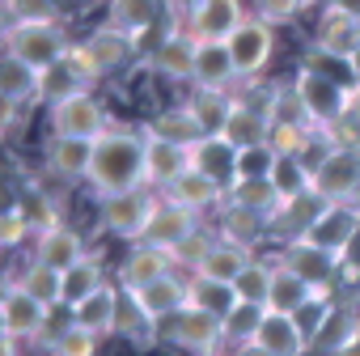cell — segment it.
Segmentation results:
<instances>
[{"label": "cell", "mask_w": 360, "mask_h": 356, "mask_svg": "<svg viewBox=\"0 0 360 356\" xmlns=\"http://www.w3.org/2000/svg\"><path fill=\"white\" fill-rule=\"evenodd\" d=\"M89 187L106 196L140 191L148 187V170H144V136L127 127H110L98 148H94V170H89Z\"/></svg>", "instance_id": "cell-1"}, {"label": "cell", "mask_w": 360, "mask_h": 356, "mask_svg": "<svg viewBox=\"0 0 360 356\" xmlns=\"http://www.w3.org/2000/svg\"><path fill=\"white\" fill-rule=\"evenodd\" d=\"M292 89H297V98H301V106H305V115H309V123H314L318 132H330V127L347 115L352 85H343L339 77H330V72H322V68H314V64L297 72Z\"/></svg>", "instance_id": "cell-2"}, {"label": "cell", "mask_w": 360, "mask_h": 356, "mask_svg": "<svg viewBox=\"0 0 360 356\" xmlns=\"http://www.w3.org/2000/svg\"><path fill=\"white\" fill-rule=\"evenodd\" d=\"M68 39L60 34V22H13L5 30V56H18L26 64H34L39 72L51 68L56 60L68 56Z\"/></svg>", "instance_id": "cell-3"}, {"label": "cell", "mask_w": 360, "mask_h": 356, "mask_svg": "<svg viewBox=\"0 0 360 356\" xmlns=\"http://www.w3.org/2000/svg\"><path fill=\"white\" fill-rule=\"evenodd\" d=\"M356 178H360V144H330L314 165V196L322 204L352 200Z\"/></svg>", "instance_id": "cell-4"}, {"label": "cell", "mask_w": 360, "mask_h": 356, "mask_svg": "<svg viewBox=\"0 0 360 356\" xmlns=\"http://www.w3.org/2000/svg\"><path fill=\"white\" fill-rule=\"evenodd\" d=\"M47 123H51V136H72V140H102L110 132L106 123V106L85 89L77 98H64L47 110Z\"/></svg>", "instance_id": "cell-5"}, {"label": "cell", "mask_w": 360, "mask_h": 356, "mask_svg": "<svg viewBox=\"0 0 360 356\" xmlns=\"http://www.w3.org/2000/svg\"><path fill=\"white\" fill-rule=\"evenodd\" d=\"M305 238H309L314 246H326V250H335V255L347 259V250H352L356 238H360V208H356L352 200L322 204L318 217H314V225L305 229Z\"/></svg>", "instance_id": "cell-6"}, {"label": "cell", "mask_w": 360, "mask_h": 356, "mask_svg": "<svg viewBox=\"0 0 360 356\" xmlns=\"http://www.w3.org/2000/svg\"><path fill=\"white\" fill-rule=\"evenodd\" d=\"M157 208V196H148V187L140 191H123V196H106L102 200V229L115 234V238H127V242H140L144 238V225Z\"/></svg>", "instance_id": "cell-7"}, {"label": "cell", "mask_w": 360, "mask_h": 356, "mask_svg": "<svg viewBox=\"0 0 360 356\" xmlns=\"http://www.w3.org/2000/svg\"><path fill=\"white\" fill-rule=\"evenodd\" d=\"M195 51H200V39L191 30H169L153 43L148 51V68L161 77V81H191L195 85Z\"/></svg>", "instance_id": "cell-8"}, {"label": "cell", "mask_w": 360, "mask_h": 356, "mask_svg": "<svg viewBox=\"0 0 360 356\" xmlns=\"http://www.w3.org/2000/svg\"><path fill=\"white\" fill-rule=\"evenodd\" d=\"M47 314L51 310L39 297H30L18 280L5 284V293H0V331H5L9 339H39Z\"/></svg>", "instance_id": "cell-9"}, {"label": "cell", "mask_w": 360, "mask_h": 356, "mask_svg": "<svg viewBox=\"0 0 360 356\" xmlns=\"http://www.w3.org/2000/svg\"><path fill=\"white\" fill-rule=\"evenodd\" d=\"M169 343L174 348H187V352H212L225 343V318L212 314V310H200V305H187L183 314L169 318Z\"/></svg>", "instance_id": "cell-10"}, {"label": "cell", "mask_w": 360, "mask_h": 356, "mask_svg": "<svg viewBox=\"0 0 360 356\" xmlns=\"http://www.w3.org/2000/svg\"><path fill=\"white\" fill-rule=\"evenodd\" d=\"M276 26H267V22H259L255 13L225 39L229 43V51H233V64H238V77H259L267 64H271V51H276V34H271Z\"/></svg>", "instance_id": "cell-11"}, {"label": "cell", "mask_w": 360, "mask_h": 356, "mask_svg": "<svg viewBox=\"0 0 360 356\" xmlns=\"http://www.w3.org/2000/svg\"><path fill=\"white\" fill-rule=\"evenodd\" d=\"M195 229H200V212H191V208H183V204H174L169 196H157V208H153V217H148L140 242L161 246V250H178Z\"/></svg>", "instance_id": "cell-12"}, {"label": "cell", "mask_w": 360, "mask_h": 356, "mask_svg": "<svg viewBox=\"0 0 360 356\" xmlns=\"http://www.w3.org/2000/svg\"><path fill=\"white\" fill-rule=\"evenodd\" d=\"M136 297V305L153 318V322H169L174 314H183L191 305V280L187 272H169L161 280H148L144 288H127Z\"/></svg>", "instance_id": "cell-13"}, {"label": "cell", "mask_w": 360, "mask_h": 356, "mask_svg": "<svg viewBox=\"0 0 360 356\" xmlns=\"http://www.w3.org/2000/svg\"><path fill=\"white\" fill-rule=\"evenodd\" d=\"M280 263H284L288 272H297L301 280H309L314 288H330L335 272H339L347 259H343V255H335V250H326V246H314L309 238H297V242H284Z\"/></svg>", "instance_id": "cell-14"}, {"label": "cell", "mask_w": 360, "mask_h": 356, "mask_svg": "<svg viewBox=\"0 0 360 356\" xmlns=\"http://www.w3.org/2000/svg\"><path fill=\"white\" fill-rule=\"evenodd\" d=\"M191 144H178V140H165V136H153L144 132V170H148V187H169L178 183L187 170H191Z\"/></svg>", "instance_id": "cell-15"}, {"label": "cell", "mask_w": 360, "mask_h": 356, "mask_svg": "<svg viewBox=\"0 0 360 356\" xmlns=\"http://www.w3.org/2000/svg\"><path fill=\"white\" fill-rule=\"evenodd\" d=\"M242 22V0H187V30L195 39H229Z\"/></svg>", "instance_id": "cell-16"}, {"label": "cell", "mask_w": 360, "mask_h": 356, "mask_svg": "<svg viewBox=\"0 0 360 356\" xmlns=\"http://www.w3.org/2000/svg\"><path fill=\"white\" fill-rule=\"evenodd\" d=\"M314 352L326 356H347L360 348V310L356 305H326V318L318 326V335L309 339Z\"/></svg>", "instance_id": "cell-17"}, {"label": "cell", "mask_w": 360, "mask_h": 356, "mask_svg": "<svg viewBox=\"0 0 360 356\" xmlns=\"http://www.w3.org/2000/svg\"><path fill=\"white\" fill-rule=\"evenodd\" d=\"M356 47H360V22L347 18V13H339V9H322L318 30H314V51H318L322 60L347 64Z\"/></svg>", "instance_id": "cell-18"}, {"label": "cell", "mask_w": 360, "mask_h": 356, "mask_svg": "<svg viewBox=\"0 0 360 356\" xmlns=\"http://www.w3.org/2000/svg\"><path fill=\"white\" fill-rule=\"evenodd\" d=\"M94 148L98 140H72V136H51L47 140V170L64 183H89V170H94Z\"/></svg>", "instance_id": "cell-19"}, {"label": "cell", "mask_w": 360, "mask_h": 356, "mask_svg": "<svg viewBox=\"0 0 360 356\" xmlns=\"http://www.w3.org/2000/svg\"><path fill=\"white\" fill-rule=\"evenodd\" d=\"M81 259H89V250H85V238H81L77 229L56 225V229L34 234V263L56 267V272H68V267H77Z\"/></svg>", "instance_id": "cell-20"}, {"label": "cell", "mask_w": 360, "mask_h": 356, "mask_svg": "<svg viewBox=\"0 0 360 356\" xmlns=\"http://www.w3.org/2000/svg\"><path fill=\"white\" fill-rule=\"evenodd\" d=\"M169 272H178V263H174L169 250L148 246V242H136L127 250V259L119 263V288H144L148 280H161Z\"/></svg>", "instance_id": "cell-21"}, {"label": "cell", "mask_w": 360, "mask_h": 356, "mask_svg": "<svg viewBox=\"0 0 360 356\" xmlns=\"http://www.w3.org/2000/svg\"><path fill=\"white\" fill-rule=\"evenodd\" d=\"M255 343L267 348V352H276V356H301V352H309V339H305L297 314H280V310H263Z\"/></svg>", "instance_id": "cell-22"}, {"label": "cell", "mask_w": 360, "mask_h": 356, "mask_svg": "<svg viewBox=\"0 0 360 356\" xmlns=\"http://www.w3.org/2000/svg\"><path fill=\"white\" fill-rule=\"evenodd\" d=\"M161 196H169L174 204H183V208H191V212H208V208H221L225 204V183H217L212 174H204V170H187L178 183H169Z\"/></svg>", "instance_id": "cell-23"}, {"label": "cell", "mask_w": 360, "mask_h": 356, "mask_svg": "<svg viewBox=\"0 0 360 356\" xmlns=\"http://www.w3.org/2000/svg\"><path fill=\"white\" fill-rule=\"evenodd\" d=\"M238 81V64H233V51L225 39H200V51H195V85L200 89H212V94H225V85Z\"/></svg>", "instance_id": "cell-24"}, {"label": "cell", "mask_w": 360, "mask_h": 356, "mask_svg": "<svg viewBox=\"0 0 360 356\" xmlns=\"http://www.w3.org/2000/svg\"><path fill=\"white\" fill-rule=\"evenodd\" d=\"M314 301H326V288H314L309 280H301L297 272H288L284 263H276L267 310H280V314H301V310H309Z\"/></svg>", "instance_id": "cell-25"}, {"label": "cell", "mask_w": 360, "mask_h": 356, "mask_svg": "<svg viewBox=\"0 0 360 356\" xmlns=\"http://www.w3.org/2000/svg\"><path fill=\"white\" fill-rule=\"evenodd\" d=\"M119 301H123V288L119 284H102L94 297H85L72 314H77V326L94 331L98 339L106 335H119Z\"/></svg>", "instance_id": "cell-26"}, {"label": "cell", "mask_w": 360, "mask_h": 356, "mask_svg": "<svg viewBox=\"0 0 360 356\" xmlns=\"http://www.w3.org/2000/svg\"><path fill=\"white\" fill-rule=\"evenodd\" d=\"M221 136L242 153V148H259V144H271V115H263V110H250L246 102H233V110H229V119H225V127H221Z\"/></svg>", "instance_id": "cell-27"}, {"label": "cell", "mask_w": 360, "mask_h": 356, "mask_svg": "<svg viewBox=\"0 0 360 356\" xmlns=\"http://www.w3.org/2000/svg\"><path fill=\"white\" fill-rule=\"evenodd\" d=\"M255 255L246 250V246H238V242H225V238H217L212 246H208V255L200 259V267L191 272V276H204V280H225V284H233L242 272H246V263H250Z\"/></svg>", "instance_id": "cell-28"}, {"label": "cell", "mask_w": 360, "mask_h": 356, "mask_svg": "<svg viewBox=\"0 0 360 356\" xmlns=\"http://www.w3.org/2000/svg\"><path fill=\"white\" fill-rule=\"evenodd\" d=\"M144 132H153V136H165V140H178V144H200L204 136H208V127H204V119L195 115V106L191 102H183V106H169V110H161Z\"/></svg>", "instance_id": "cell-29"}, {"label": "cell", "mask_w": 360, "mask_h": 356, "mask_svg": "<svg viewBox=\"0 0 360 356\" xmlns=\"http://www.w3.org/2000/svg\"><path fill=\"white\" fill-rule=\"evenodd\" d=\"M191 161H195V170H204V174L217 178V183H225V191H229L233 178H238V148L225 136H204L191 148Z\"/></svg>", "instance_id": "cell-30"}, {"label": "cell", "mask_w": 360, "mask_h": 356, "mask_svg": "<svg viewBox=\"0 0 360 356\" xmlns=\"http://www.w3.org/2000/svg\"><path fill=\"white\" fill-rule=\"evenodd\" d=\"M81 43H85V51L94 56V64L102 68V77H110L115 68H123L127 56H131V47H136V39L123 34L119 26H102V30H94V34L81 39Z\"/></svg>", "instance_id": "cell-31"}, {"label": "cell", "mask_w": 360, "mask_h": 356, "mask_svg": "<svg viewBox=\"0 0 360 356\" xmlns=\"http://www.w3.org/2000/svg\"><path fill=\"white\" fill-rule=\"evenodd\" d=\"M271 234V221L263 212H250V208H238V204H221V238L225 242H238V246H255Z\"/></svg>", "instance_id": "cell-32"}, {"label": "cell", "mask_w": 360, "mask_h": 356, "mask_svg": "<svg viewBox=\"0 0 360 356\" xmlns=\"http://www.w3.org/2000/svg\"><path fill=\"white\" fill-rule=\"evenodd\" d=\"M39 81H43V72L34 64L18 60V56H5V64H0V94H5L9 106L34 102L39 98Z\"/></svg>", "instance_id": "cell-33"}, {"label": "cell", "mask_w": 360, "mask_h": 356, "mask_svg": "<svg viewBox=\"0 0 360 356\" xmlns=\"http://www.w3.org/2000/svg\"><path fill=\"white\" fill-rule=\"evenodd\" d=\"M229 204H238V208H250V212H263L267 221L280 212V191H276V183L271 178H233L229 183V196H225Z\"/></svg>", "instance_id": "cell-34"}, {"label": "cell", "mask_w": 360, "mask_h": 356, "mask_svg": "<svg viewBox=\"0 0 360 356\" xmlns=\"http://www.w3.org/2000/svg\"><path fill=\"white\" fill-rule=\"evenodd\" d=\"M271 183L280 191V200H301V196H314V170L305 165V157H292V153H276V170H271Z\"/></svg>", "instance_id": "cell-35"}, {"label": "cell", "mask_w": 360, "mask_h": 356, "mask_svg": "<svg viewBox=\"0 0 360 356\" xmlns=\"http://www.w3.org/2000/svg\"><path fill=\"white\" fill-rule=\"evenodd\" d=\"M89 85L81 81V72L68 64V56L64 60H56L51 68H43V81H39V98L47 102V106H56V102H64V98H77V94H85Z\"/></svg>", "instance_id": "cell-36"}, {"label": "cell", "mask_w": 360, "mask_h": 356, "mask_svg": "<svg viewBox=\"0 0 360 356\" xmlns=\"http://www.w3.org/2000/svg\"><path fill=\"white\" fill-rule=\"evenodd\" d=\"M271 276H276V263L250 259V263H246V272L233 280L238 305H259V310H267V297H271Z\"/></svg>", "instance_id": "cell-37"}, {"label": "cell", "mask_w": 360, "mask_h": 356, "mask_svg": "<svg viewBox=\"0 0 360 356\" xmlns=\"http://www.w3.org/2000/svg\"><path fill=\"white\" fill-rule=\"evenodd\" d=\"M18 284L30 293V297H39L47 310H56V305H64V272H56V267H43V263H30L22 276H18Z\"/></svg>", "instance_id": "cell-38"}, {"label": "cell", "mask_w": 360, "mask_h": 356, "mask_svg": "<svg viewBox=\"0 0 360 356\" xmlns=\"http://www.w3.org/2000/svg\"><path fill=\"white\" fill-rule=\"evenodd\" d=\"M102 284H106V280H102V263H98V259H81L77 267L64 272V305L77 310V305H81L85 297H94Z\"/></svg>", "instance_id": "cell-39"}, {"label": "cell", "mask_w": 360, "mask_h": 356, "mask_svg": "<svg viewBox=\"0 0 360 356\" xmlns=\"http://www.w3.org/2000/svg\"><path fill=\"white\" fill-rule=\"evenodd\" d=\"M191 305H200V310H212V314L229 318V314L238 310V293H233V284H225V280L191 276Z\"/></svg>", "instance_id": "cell-40"}, {"label": "cell", "mask_w": 360, "mask_h": 356, "mask_svg": "<svg viewBox=\"0 0 360 356\" xmlns=\"http://www.w3.org/2000/svg\"><path fill=\"white\" fill-rule=\"evenodd\" d=\"M314 123H297V119H276L271 123V148L276 153H292V157H301L309 144H314Z\"/></svg>", "instance_id": "cell-41"}, {"label": "cell", "mask_w": 360, "mask_h": 356, "mask_svg": "<svg viewBox=\"0 0 360 356\" xmlns=\"http://www.w3.org/2000/svg\"><path fill=\"white\" fill-rule=\"evenodd\" d=\"M157 18V0H119L115 5V26L131 39H140Z\"/></svg>", "instance_id": "cell-42"}, {"label": "cell", "mask_w": 360, "mask_h": 356, "mask_svg": "<svg viewBox=\"0 0 360 356\" xmlns=\"http://www.w3.org/2000/svg\"><path fill=\"white\" fill-rule=\"evenodd\" d=\"M47 352H51V356H98V335L72 322L60 339L47 343Z\"/></svg>", "instance_id": "cell-43"}, {"label": "cell", "mask_w": 360, "mask_h": 356, "mask_svg": "<svg viewBox=\"0 0 360 356\" xmlns=\"http://www.w3.org/2000/svg\"><path fill=\"white\" fill-rule=\"evenodd\" d=\"M30 234H34V225H30V217L22 212V204L13 200V204L5 208V217H0V246L13 250V246H22Z\"/></svg>", "instance_id": "cell-44"}, {"label": "cell", "mask_w": 360, "mask_h": 356, "mask_svg": "<svg viewBox=\"0 0 360 356\" xmlns=\"http://www.w3.org/2000/svg\"><path fill=\"white\" fill-rule=\"evenodd\" d=\"M259 322H263V310H259V305H238V310L225 318V339H229V343H250L255 331H259Z\"/></svg>", "instance_id": "cell-45"}, {"label": "cell", "mask_w": 360, "mask_h": 356, "mask_svg": "<svg viewBox=\"0 0 360 356\" xmlns=\"http://www.w3.org/2000/svg\"><path fill=\"white\" fill-rule=\"evenodd\" d=\"M250 9H255V18L259 22H267V26H288L301 9H309L305 0H250Z\"/></svg>", "instance_id": "cell-46"}, {"label": "cell", "mask_w": 360, "mask_h": 356, "mask_svg": "<svg viewBox=\"0 0 360 356\" xmlns=\"http://www.w3.org/2000/svg\"><path fill=\"white\" fill-rule=\"evenodd\" d=\"M271 170H276V148L271 144L238 153V178H271Z\"/></svg>", "instance_id": "cell-47"}, {"label": "cell", "mask_w": 360, "mask_h": 356, "mask_svg": "<svg viewBox=\"0 0 360 356\" xmlns=\"http://www.w3.org/2000/svg\"><path fill=\"white\" fill-rule=\"evenodd\" d=\"M5 13L13 22H56L60 5L56 0H5Z\"/></svg>", "instance_id": "cell-48"}, {"label": "cell", "mask_w": 360, "mask_h": 356, "mask_svg": "<svg viewBox=\"0 0 360 356\" xmlns=\"http://www.w3.org/2000/svg\"><path fill=\"white\" fill-rule=\"evenodd\" d=\"M212 242H217L212 234L195 229V234H191V238H187L183 246H178V250H169V255H174V263H178V272H187V276H191V272L200 267V259L208 255V246H212Z\"/></svg>", "instance_id": "cell-49"}, {"label": "cell", "mask_w": 360, "mask_h": 356, "mask_svg": "<svg viewBox=\"0 0 360 356\" xmlns=\"http://www.w3.org/2000/svg\"><path fill=\"white\" fill-rule=\"evenodd\" d=\"M18 204H22V212L30 217L34 234H43V229H56V225H60V221H56V212H51V200H47V196H39V191H26Z\"/></svg>", "instance_id": "cell-50"}, {"label": "cell", "mask_w": 360, "mask_h": 356, "mask_svg": "<svg viewBox=\"0 0 360 356\" xmlns=\"http://www.w3.org/2000/svg\"><path fill=\"white\" fill-rule=\"evenodd\" d=\"M68 64L81 72V81H85V85H98V81H102V68L94 64V56L85 51V43H72V47H68Z\"/></svg>", "instance_id": "cell-51"}, {"label": "cell", "mask_w": 360, "mask_h": 356, "mask_svg": "<svg viewBox=\"0 0 360 356\" xmlns=\"http://www.w3.org/2000/svg\"><path fill=\"white\" fill-rule=\"evenodd\" d=\"M326 9H339V13H347V18H356V22H360V0H330Z\"/></svg>", "instance_id": "cell-52"}, {"label": "cell", "mask_w": 360, "mask_h": 356, "mask_svg": "<svg viewBox=\"0 0 360 356\" xmlns=\"http://www.w3.org/2000/svg\"><path fill=\"white\" fill-rule=\"evenodd\" d=\"M233 356H276V352H267V348H259V343L250 339V343H238V348H233Z\"/></svg>", "instance_id": "cell-53"}, {"label": "cell", "mask_w": 360, "mask_h": 356, "mask_svg": "<svg viewBox=\"0 0 360 356\" xmlns=\"http://www.w3.org/2000/svg\"><path fill=\"white\" fill-rule=\"evenodd\" d=\"M347 72H352V85H360V47L352 51V60H347Z\"/></svg>", "instance_id": "cell-54"}, {"label": "cell", "mask_w": 360, "mask_h": 356, "mask_svg": "<svg viewBox=\"0 0 360 356\" xmlns=\"http://www.w3.org/2000/svg\"><path fill=\"white\" fill-rule=\"evenodd\" d=\"M352 204L360 208V178H356V187H352Z\"/></svg>", "instance_id": "cell-55"}, {"label": "cell", "mask_w": 360, "mask_h": 356, "mask_svg": "<svg viewBox=\"0 0 360 356\" xmlns=\"http://www.w3.org/2000/svg\"><path fill=\"white\" fill-rule=\"evenodd\" d=\"M305 5H309V9H326V5H330V0H305Z\"/></svg>", "instance_id": "cell-56"}, {"label": "cell", "mask_w": 360, "mask_h": 356, "mask_svg": "<svg viewBox=\"0 0 360 356\" xmlns=\"http://www.w3.org/2000/svg\"><path fill=\"white\" fill-rule=\"evenodd\" d=\"M56 5H68V0H56Z\"/></svg>", "instance_id": "cell-57"}, {"label": "cell", "mask_w": 360, "mask_h": 356, "mask_svg": "<svg viewBox=\"0 0 360 356\" xmlns=\"http://www.w3.org/2000/svg\"><path fill=\"white\" fill-rule=\"evenodd\" d=\"M106 5H119V0H106Z\"/></svg>", "instance_id": "cell-58"}]
</instances>
